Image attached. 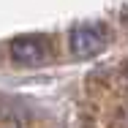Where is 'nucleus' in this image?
Returning a JSON list of instances; mask_svg holds the SVG:
<instances>
[{
  "label": "nucleus",
  "mask_w": 128,
  "mask_h": 128,
  "mask_svg": "<svg viewBox=\"0 0 128 128\" xmlns=\"http://www.w3.org/2000/svg\"><path fill=\"white\" fill-rule=\"evenodd\" d=\"M68 44H71V54L79 57V60L96 57L106 49V27L104 25H79L71 30Z\"/></svg>",
  "instance_id": "f257e3e1"
},
{
  "label": "nucleus",
  "mask_w": 128,
  "mask_h": 128,
  "mask_svg": "<svg viewBox=\"0 0 128 128\" xmlns=\"http://www.w3.org/2000/svg\"><path fill=\"white\" fill-rule=\"evenodd\" d=\"M11 57L19 63V66H44L49 63L52 49H49V41L41 38V36H22V38H14L11 41Z\"/></svg>",
  "instance_id": "f03ea898"
}]
</instances>
